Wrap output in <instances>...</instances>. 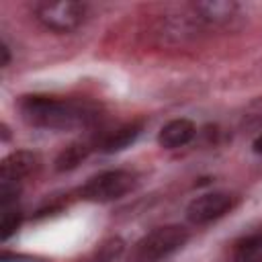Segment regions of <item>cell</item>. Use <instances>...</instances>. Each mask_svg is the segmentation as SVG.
<instances>
[{
  "label": "cell",
  "instance_id": "7c38bea8",
  "mask_svg": "<svg viewBox=\"0 0 262 262\" xmlns=\"http://www.w3.org/2000/svg\"><path fill=\"white\" fill-rule=\"evenodd\" d=\"M235 252H237V258L239 260H248V258H254L256 254H260L262 252V233L248 235L246 239L237 242Z\"/></svg>",
  "mask_w": 262,
  "mask_h": 262
},
{
  "label": "cell",
  "instance_id": "7a4b0ae2",
  "mask_svg": "<svg viewBox=\"0 0 262 262\" xmlns=\"http://www.w3.org/2000/svg\"><path fill=\"white\" fill-rule=\"evenodd\" d=\"M188 242V231L182 225H162L143 235L135 246V262H158Z\"/></svg>",
  "mask_w": 262,
  "mask_h": 262
},
{
  "label": "cell",
  "instance_id": "9c48e42d",
  "mask_svg": "<svg viewBox=\"0 0 262 262\" xmlns=\"http://www.w3.org/2000/svg\"><path fill=\"white\" fill-rule=\"evenodd\" d=\"M141 133V125L139 123H129V125H123L115 131H111L102 143H100V149L104 154H117V151H123L127 149L131 143H135V139L139 137Z\"/></svg>",
  "mask_w": 262,
  "mask_h": 262
},
{
  "label": "cell",
  "instance_id": "5b68a950",
  "mask_svg": "<svg viewBox=\"0 0 262 262\" xmlns=\"http://www.w3.org/2000/svg\"><path fill=\"white\" fill-rule=\"evenodd\" d=\"M233 205H235V199L229 192H205L188 203L186 217L194 225H205L229 213Z\"/></svg>",
  "mask_w": 262,
  "mask_h": 262
},
{
  "label": "cell",
  "instance_id": "277c9868",
  "mask_svg": "<svg viewBox=\"0 0 262 262\" xmlns=\"http://www.w3.org/2000/svg\"><path fill=\"white\" fill-rule=\"evenodd\" d=\"M135 186V174L129 170H104L92 176L82 188L80 196L92 203H111L127 194Z\"/></svg>",
  "mask_w": 262,
  "mask_h": 262
},
{
  "label": "cell",
  "instance_id": "4fadbf2b",
  "mask_svg": "<svg viewBox=\"0 0 262 262\" xmlns=\"http://www.w3.org/2000/svg\"><path fill=\"white\" fill-rule=\"evenodd\" d=\"M4 213H2V231H0V235H2V239H8L16 229H18V225H20V219H23V215L16 211V209H2Z\"/></svg>",
  "mask_w": 262,
  "mask_h": 262
},
{
  "label": "cell",
  "instance_id": "5bb4252c",
  "mask_svg": "<svg viewBox=\"0 0 262 262\" xmlns=\"http://www.w3.org/2000/svg\"><path fill=\"white\" fill-rule=\"evenodd\" d=\"M0 51H2V61H0V66H2V68H6V66H8V61H10V49H8V45H6V43H2V49H0Z\"/></svg>",
  "mask_w": 262,
  "mask_h": 262
},
{
  "label": "cell",
  "instance_id": "6da1fadb",
  "mask_svg": "<svg viewBox=\"0 0 262 262\" xmlns=\"http://www.w3.org/2000/svg\"><path fill=\"white\" fill-rule=\"evenodd\" d=\"M18 111L23 119L41 129L68 131L76 127H86L96 119V108L88 102L55 98L45 94H29L18 100Z\"/></svg>",
  "mask_w": 262,
  "mask_h": 262
},
{
  "label": "cell",
  "instance_id": "52a82bcc",
  "mask_svg": "<svg viewBox=\"0 0 262 262\" xmlns=\"http://www.w3.org/2000/svg\"><path fill=\"white\" fill-rule=\"evenodd\" d=\"M237 4L233 0H201L192 4V14L199 23L207 25H223L233 18Z\"/></svg>",
  "mask_w": 262,
  "mask_h": 262
},
{
  "label": "cell",
  "instance_id": "8992f818",
  "mask_svg": "<svg viewBox=\"0 0 262 262\" xmlns=\"http://www.w3.org/2000/svg\"><path fill=\"white\" fill-rule=\"evenodd\" d=\"M39 168V156L35 151L16 149L8 154L0 164V182L18 184L23 178L31 176Z\"/></svg>",
  "mask_w": 262,
  "mask_h": 262
},
{
  "label": "cell",
  "instance_id": "ba28073f",
  "mask_svg": "<svg viewBox=\"0 0 262 262\" xmlns=\"http://www.w3.org/2000/svg\"><path fill=\"white\" fill-rule=\"evenodd\" d=\"M194 133H196V127H194L192 121H188V119H172L160 129L158 143L164 149H176V147L186 145L194 137Z\"/></svg>",
  "mask_w": 262,
  "mask_h": 262
},
{
  "label": "cell",
  "instance_id": "30bf717a",
  "mask_svg": "<svg viewBox=\"0 0 262 262\" xmlns=\"http://www.w3.org/2000/svg\"><path fill=\"white\" fill-rule=\"evenodd\" d=\"M88 156V145L86 143H72L68 145L55 160V170L57 172H66V170H74L84 158Z\"/></svg>",
  "mask_w": 262,
  "mask_h": 262
},
{
  "label": "cell",
  "instance_id": "8fae6325",
  "mask_svg": "<svg viewBox=\"0 0 262 262\" xmlns=\"http://www.w3.org/2000/svg\"><path fill=\"white\" fill-rule=\"evenodd\" d=\"M125 250V242L121 237H108L106 242H102L92 258V262H115Z\"/></svg>",
  "mask_w": 262,
  "mask_h": 262
},
{
  "label": "cell",
  "instance_id": "9a60e30c",
  "mask_svg": "<svg viewBox=\"0 0 262 262\" xmlns=\"http://www.w3.org/2000/svg\"><path fill=\"white\" fill-rule=\"evenodd\" d=\"M252 149H254L256 154H260V156H262V135H258V137L254 139V143H252Z\"/></svg>",
  "mask_w": 262,
  "mask_h": 262
},
{
  "label": "cell",
  "instance_id": "3957f363",
  "mask_svg": "<svg viewBox=\"0 0 262 262\" xmlns=\"http://www.w3.org/2000/svg\"><path fill=\"white\" fill-rule=\"evenodd\" d=\"M35 18L51 33H72L86 18V4L72 0H47L35 4Z\"/></svg>",
  "mask_w": 262,
  "mask_h": 262
}]
</instances>
